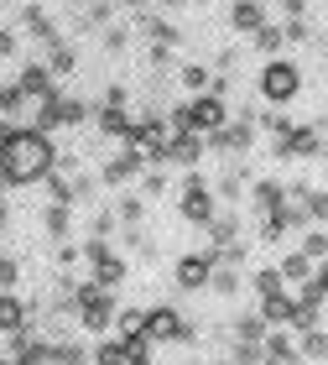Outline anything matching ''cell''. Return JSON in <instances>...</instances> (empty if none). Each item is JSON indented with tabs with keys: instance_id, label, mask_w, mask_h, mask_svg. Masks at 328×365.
Returning <instances> with one entry per match:
<instances>
[{
	"instance_id": "6da1fadb",
	"label": "cell",
	"mask_w": 328,
	"mask_h": 365,
	"mask_svg": "<svg viewBox=\"0 0 328 365\" xmlns=\"http://www.w3.org/2000/svg\"><path fill=\"white\" fill-rule=\"evenodd\" d=\"M53 141L42 136V130H16V136L6 141V152H0V178L11 182V188H26V182H42L53 178Z\"/></svg>"
},
{
	"instance_id": "7a4b0ae2",
	"label": "cell",
	"mask_w": 328,
	"mask_h": 365,
	"mask_svg": "<svg viewBox=\"0 0 328 365\" xmlns=\"http://www.w3.org/2000/svg\"><path fill=\"white\" fill-rule=\"evenodd\" d=\"M167 125H172V130H193V136H214V130L229 125V110H224L219 94H199L193 105H177V110L167 115Z\"/></svg>"
},
{
	"instance_id": "3957f363",
	"label": "cell",
	"mask_w": 328,
	"mask_h": 365,
	"mask_svg": "<svg viewBox=\"0 0 328 365\" xmlns=\"http://www.w3.org/2000/svg\"><path fill=\"white\" fill-rule=\"evenodd\" d=\"M297 89H302V68L297 63H287V58H271L266 68H260V99H266V105H292V99H297Z\"/></svg>"
},
{
	"instance_id": "277c9868",
	"label": "cell",
	"mask_w": 328,
	"mask_h": 365,
	"mask_svg": "<svg viewBox=\"0 0 328 365\" xmlns=\"http://www.w3.org/2000/svg\"><path fill=\"white\" fill-rule=\"evenodd\" d=\"M73 313H78V329H84V334L115 329V297L105 287H78L73 292Z\"/></svg>"
},
{
	"instance_id": "5b68a950",
	"label": "cell",
	"mask_w": 328,
	"mask_h": 365,
	"mask_svg": "<svg viewBox=\"0 0 328 365\" xmlns=\"http://www.w3.org/2000/svg\"><path fill=\"white\" fill-rule=\"evenodd\" d=\"M323 130H328V120L292 125L287 136H276V157H287V162H297V157H318V152H323Z\"/></svg>"
},
{
	"instance_id": "8992f818",
	"label": "cell",
	"mask_w": 328,
	"mask_h": 365,
	"mask_svg": "<svg viewBox=\"0 0 328 365\" xmlns=\"http://www.w3.org/2000/svg\"><path fill=\"white\" fill-rule=\"evenodd\" d=\"M146 339H152V344H177V339H193V324H188L177 308H146Z\"/></svg>"
},
{
	"instance_id": "52a82bcc",
	"label": "cell",
	"mask_w": 328,
	"mask_h": 365,
	"mask_svg": "<svg viewBox=\"0 0 328 365\" xmlns=\"http://www.w3.org/2000/svg\"><path fill=\"white\" fill-rule=\"evenodd\" d=\"M177 209H183V220H193V225H208V220L219 214L214 193H208V182H203L199 173H188V182H183V198H177Z\"/></svg>"
},
{
	"instance_id": "ba28073f",
	"label": "cell",
	"mask_w": 328,
	"mask_h": 365,
	"mask_svg": "<svg viewBox=\"0 0 328 365\" xmlns=\"http://www.w3.org/2000/svg\"><path fill=\"white\" fill-rule=\"evenodd\" d=\"M84 99H42V105H37V115H31V120H37V125H31V130H42V136H47V130H53V125H78V120H84Z\"/></svg>"
},
{
	"instance_id": "9c48e42d",
	"label": "cell",
	"mask_w": 328,
	"mask_h": 365,
	"mask_svg": "<svg viewBox=\"0 0 328 365\" xmlns=\"http://www.w3.org/2000/svg\"><path fill=\"white\" fill-rule=\"evenodd\" d=\"M199 157H203V136H193V130H172L157 162H167V168H199Z\"/></svg>"
},
{
	"instance_id": "30bf717a",
	"label": "cell",
	"mask_w": 328,
	"mask_h": 365,
	"mask_svg": "<svg viewBox=\"0 0 328 365\" xmlns=\"http://www.w3.org/2000/svg\"><path fill=\"white\" fill-rule=\"evenodd\" d=\"M16 89H21L26 99H53V73H47V63H26L21 68V78H16Z\"/></svg>"
},
{
	"instance_id": "8fae6325",
	"label": "cell",
	"mask_w": 328,
	"mask_h": 365,
	"mask_svg": "<svg viewBox=\"0 0 328 365\" xmlns=\"http://www.w3.org/2000/svg\"><path fill=\"white\" fill-rule=\"evenodd\" d=\"M208 277H214V256H183L177 261V287H208Z\"/></svg>"
},
{
	"instance_id": "7c38bea8",
	"label": "cell",
	"mask_w": 328,
	"mask_h": 365,
	"mask_svg": "<svg viewBox=\"0 0 328 365\" xmlns=\"http://www.w3.org/2000/svg\"><path fill=\"white\" fill-rule=\"evenodd\" d=\"M250 136H255V130H250V115H240L235 125H224V130H214V136H208V141H214L219 152H245V146H250Z\"/></svg>"
},
{
	"instance_id": "4fadbf2b",
	"label": "cell",
	"mask_w": 328,
	"mask_h": 365,
	"mask_svg": "<svg viewBox=\"0 0 328 365\" xmlns=\"http://www.w3.org/2000/svg\"><path fill=\"white\" fill-rule=\"evenodd\" d=\"M26 324H31L26 303L16 292H0V334H16V329H26Z\"/></svg>"
},
{
	"instance_id": "5bb4252c",
	"label": "cell",
	"mask_w": 328,
	"mask_h": 365,
	"mask_svg": "<svg viewBox=\"0 0 328 365\" xmlns=\"http://www.w3.org/2000/svg\"><path fill=\"white\" fill-rule=\"evenodd\" d=\"M250 198H255V214H276V209L287 204V188L276 178H260L255 188H250Z\"/></svg>"
},
{
	"instance_id": "9a60e30c",
	"label": "cell",
	"mask_w": 328,
	"mask_h": 365,
	"mask_svg": "<svg viewBox=\"0 0 328 365\" xmlns=\"http://www.w3.org/2000/svg\"><path fill=\"white\" fill-rule=\"evenodd\" d=\"M229 21H235V31H250L255 37V31L266 26V6H260V0H240V6L229 11Z\"/></svg>"
},
{
	"instance_id": "2e32d148",
	"label": "cell",
	"mask_w": 328,
	"mask_h": 365,
	"mask_svg": "<svg viewBox=\"0 0 328 365\" xmlns=\"http://www.w3.org/2000/svg\"><path fill=\"white\" fill-rule=\"evenodd\" d=\"M130 125H136V115H130L125 105H105L100 110V130L105 136H130Z\"/></svg>"
},
{
	"instance_id": "e0dca14e",
	"label": "cell",
	"mask_w": 328,
	"mask_h": 365,
	"mask_svg": "<svg viewBox=\"0 0 328 365\" xmlns=\"http://www.w3.org/2000/svg\"><path fill=\"white\" fill-rule=\"evenodd\" d=\"M260 319H266V324H297V303H292L287 292L266 297V303H260Z\"/></svg>"
},
{
	"instance_id": "ac0fdd59",
	"label": "cell",
	"mask_w": 328,
	"mask_h": 365,
	"mask_svg": "<svg viewBox=\"0 0 328 365\" xmlns=\"http://www.w3.org/2000/svg\"><path fill=\"white\" fill-rule=\"evenodd\" d=\"M177 78H183V89H193V94H208V89H214V68H203V63H183Z\"/></svg>"
},
{
	"instance_id": "d6986e66",
	"label": "cell",
	"mask_w": 328,
	"mask_h": 365,
	"mask_svg": "<svg viewBox=\"0 0 328 365\" xmlns=\"http://www.w3.org/2000/svg\"><path fill=\"white\" fill-rule=\"evenodd\" d=\"M115 329H120V339L146 334V308H115Z\"/></svg>"
},
{
	"instance_id": "ffe728a7",
	"label": "cell",
	"mask_w": 328,
	"mask_h": 365,
	"mask_svg": "<svg viewBox=\"0 0 328 365\" xmlns=\"http://www.w3.org/2000/svg\"><path fill=\"white\" fill-rule=\"evenodd\" d=\"M250 287H255L260 303H266V297H282L287 282H282V272H276V267H266V272H255V277H250Z\"/></svg>"
},
{
	"instance_id": "44dd1931",
	"label": "cell",
	"mask_w": 328,
	"mask_h": 365,
	"mask_svg": "<svg viewBox=\"0 0 328 365\" xmlns=\"http://www.w3.org/2000/svg\"><path fill=\"white\" fill-rule=\"evenodd\" d=\"M276 272H282V282H297V287H302V282H313V261H307V256L297 251V256H287Z\"/></svg>"
},
{
	"instance_id": "7402d4cb",
	"label": "cell",
	"mask_w": 328,
	"mask_h": 365,
	"mask_svg": "<svg viewBox=\"0 0 328 365\" xmlns=\"http://www.w3.org/2000/svg\"><path fill=\"white\" fill-rule=\"evenodd\" d=\"M235 334H240V344H260L266 339V319H260V313H245V319H235Z\"/></svg>"
},
{
	"instance_id": "603a6c76",
	"label": "cell",
	"mask_w": 328,
	"mask_h": 365,
	"mask_svg": "<svg viewBox=\"0 0 328 365\" xmlns=\"http://www.w3.org/2000/svg\"><path fill=\"white\" fill-rule=\"evenodd\" d=\"M141 168H146V162H141V157H130V152H125L120 162H110V168H105V182H125V178H136Z\"/></svg>"
},
{
	"instance_id": "cb8c5ba5",
	"label": "cell",
	"mask_w": 328,
	"mask_h": 365,
	"mask_svg": "<svg viewBox=\"0 0 328 365\" xmlns=\"http://www.w3.org/2000/svg\"><path fill=\"white\" fill-rule=\"evenodd\" d=\"M302 360H328V334L323 329H302Z\"/></svg>"
},
{
	"instance_id": "d4e9b609",
	"label": "cell",
	"mask_w": 328,
	"mask_h": 365,
	"mask_svg": "<svg viewBox=\"0 0 328 365\" xmlns=\"http://www.w3.org/2000/svg\"><path fill=\"white\" fill-rule=\"evenodd\" d=\"M302 256L307 261H323L328 256V230H318V225L307 230V235H302Z\"/></svg>"
},
{
	"instance_id": "484cf974",
	"label": "cell",
	"mask_w": 328,
	"mask_h": 365,
	"mask_svg": "<svg viewBox=\"0 0 328 365\" xmlns=\"http://www.w3.org/2000/svg\"><path fill=\"white\" fill-rule=\"evenodd\" d=\"M94 365H125V339H105V344H94Z\"/></svg>"
},
{
	"instance_id": "4316f807",
	"label": "cell",
	"mask_w": 328,
	"mask_h": 365,
	"mask_svg": "<svg viewBox=\"0 0 328 365\" xmlns=\"http://www.w3.org/2000/svg\"><path fill=\"white\" fill-rule=\"evenodd\" d=\"M208 287H219L224 297H229V292H240V272H235V267H214V277H208Z\"/></svg>"
},
{
	"instance_id": "83f0119b",
	"label": "cell",
	"mask_w": 328,
	"mask_h": 365,
	"mask_svg": "<svg viewBox=\"0 0 328 365\" xmlns=\"http://www.w3.org/2000/svg\"><path fill=\"white\" fill-rule=\"evenodd\" d=\"M282 42H287V31H282V26H260V31H255V47H260V53H276Z\"/></svg>"
},
{
	"instance_id": "f1b7e54d",
	"label": "cell",
	"mask_w": 328,
	"mask_h": 365,
	"mask_svg": "<svg viewBox=\"0 0 328 365\" xmlns=\"http://www.w3.org/2000/svg\"><path fill=\"white\" fill-rule=\"evenodd\" d=\"M16 282H21V267H16V256H6V251H0V292H11Z\"/></svg>"
},
{
	"instance_id": "f546056e",
	"label": "cell",
	"mask_w": 328,
	"mask_h": 365,
	"mask_svg": "<svg viewBox=\"0 0 328 365\" xmlns=\"http://www.w3.org/2000/svg\"><path fill=\"white\" fill-rule=\"evenodd\" d=\"M21 105H26V94H21V89H16V84H0V110H6V120H11V115L21 110Z\"/></svg>"
},
{
	"instance_id": "4dcf8cb0",
	"label": "cell",
	"mask_w": 328,
	"mask_h": 365,
	"mask_svg": "<svg viewBox=\"0 0 328 365\" xmlns=\"http://www.w3.org/2000/svg\"><path fill=\"white\" fill-rule=\"evenodd\" d=\"M302 209H307V220H328V193H302Z\"/></svg>"
},
{
	"instance_id": "1f68e13d",
	"label": "cell",
	"mask_w": 328,
	"mask_h": 365,
	"mask_svg": "<svg viewBox=\"0 0 328 365\" xmlns=\"http://www.w3.org/2000/svg\"><path fill=\"white\" fill-rule=\"evenodd\" d=\"M47 235H68V209H63V204H53V209H47Z\"/></svg>"
},
{
	"instance_id": "d6a6232c",
	"label": "cell",
	"mask_w": 328,
	"mask_h": 365,
	"mask_svg": "<svg viewBox=\"0 0 328 365\" xmlns=\"http://www.w3.org/2000/svg\"><path fill=\"white\" fill-rule=\"evenodd\" d=\"M260 125H266V130H276V136H287V130H292V120H287V115L276 110V105H271L266 115H260Z\"/></svg>"
},
{
	"instance_id": "836d02e7",
	"label": "cell",
	"mask_w": 328,
	"mask_h": 365,
	"mask_svg": "<svg viewBox=\"0 0 328 365\" xmlns=\"http://www.w3.org/2000/svg\"><path fill=\"white\" fill-rule=\"evenodd\" d=\"M115 220L136 225V220H141V198H136V193H130V198H120V209H115Z\"/></svg>"
},
{
	"instance_id": "e575fe53",
	"label": "cell",
	"mask_w": 328,
	"mask_h": 365,
	"mask_svg": "<svg viewBox=\"0 0 328 365\" xmlns=\"http://www.w3.org/2000/svg\"><path fill=\"white\" fill-rule=\"evenodd\" d=\"M240 188H245V173H224V178H219V193H224V198H235Z\"/></svg>"
},
{
	"instance_id": "d590c367",
	"label": "cell",
	"mask_w": 328,
	"mask_h": 365,
	"mask_svg": "<svg viewBox=\"0 0 328 365\" xmlns=\"http://www.w3.org/2000/svg\"><path fill=\"white\" fill-rule=\"evenodd\" d=\"M53 204H63V209L73 204V182H58V178H53Z\"/></svg>"
},
{
	"instance_id": "8d00e7d4",
	"label": "cell",
	"mask_w": 328,
	"mask_h": 365,
	"mask_svg": "<svg viewBox=\"0 0 328 365\" xmlns=\"http://www.w3.org/2000/svg\"><path fill=\"white\" fill-rule=\"evenodd\" d=\"M282 11L292 16V21H302V16H307V0H282Z\"/></svg>"
},
{
	"instance_id": "74e56055",
	"label": "cell",
	"mask_w": 328,
	"mask_h": 365,
	"mask_svg": "<svg viewBox=\"0 0 328 365\" xmlns=\"http://www.w3.org/2000/svg\"><path fill=\"white\" fill-rule=\"evenodd\" d=\"M141 188H146V193H162V188H167V178H162V173H146Z\"/></svg>"
},
{
	"instance_id": "f35d334b",
	"label": "cell",
	"mask_w": 328,
	"mask_h": 365,
	"mask_svg": "<svg viewBox=\"0 0 328 365\" xmlns=\"http://www.w3.org/2000/svg\"><path fill=\"white\" fill-rule=\"evenodd\" d=\"M11 53H16V31L6 26V31H0V58H11Z\"/></svg>"
},
{
	"instance_id": "ab89813d",
	"label": "cell",
	"mask_w": 328,
	"mask_h": 365,
	"mask_svg": "<svg viewBox=\"0 0 328 365\" xmlns=\"http://www.w3.org/2000/svg\"><path fill=\"white\" fill-rule=\"evenodd\" d=\"M313 282H318V287L328 292V256H323V267H313Z\"/></svg>"
},
{
	"instance_id": "60d3db41",
	"label": "cell",
	"mask_w": 328,
	"mask_h": 365,
	"mask_svg": "<svg viewBox=\"0 0 328 365\" xmlns=\"http://www.w3.org/2000/svg\"><path fill=\"white\" fill-rule=\"evenodd\" d=\"M11 136H16V125H11V120H0V152H6V141H11Z\"/></svg>"
},
{
	"instance_id": "b9f144b4",
	"label": "cell",
	"mask_w": 328,
	"mask_h": 365,
	"mask_svg": "<svg viewBox=\"0 0 328 365\" xmlns=\"http://www.w3.org/2000/svg\"><path fill=\"white\" fill-rule=\"evenodd\" d=\"M115 6H136V11H141V6H146V0H115Z\"/></svg>"
},
{
	"instance_id": "7bdbcfd3",
	"label": "cell",
	"mask_w": 328,
	"mask_h": 365,
	"mask_svg": "<svg viewBox=\"0 0 328 365\" xmlns=\"http://www.w3.org/2000/svg\"><path fill=\"white\" fill-rule=\"evenodd\" d=\"M0 225H6V204H0Z\"/></svg>"
},
{
	"instance_id": "ee69618b",
	"label": "cell",
	"mask_w": 328,
	"mask_h": 365,
	"mask_svg": "<svg viewBox=\"0 0 328 365\" xmlns=\"http://www.w3.org/2000/svg\"><path fill=\"white\" fill-rule=\"evenodd\" d=\"M318 157H328V141H323V152H318Z\"/></svg>"
},
{
	"instance_id": "f6af8a7d",
	"label": "cell",
	"mask_w": 328,
	"mask_h": 365,
	"mask_svg": "<svg viewBox=\"0 0 328 365\" xmlns=\"http://www.w3.org/2000/svg\"><path fill=\"white\" fill-rule=\"evenodd\" d=\"M167 6H183V0H167Z\"/></svg>"
},
{
	"instance_id": "bcb514c9",
	"label": "cell",
	"mask_w": 328,
	"mask_h": 365,
	"mask_svg": "<svg viewBox=\"0 0 328 365\" xmlns=\"http://www.w3.org/2000/svg\"><path fill=\"white\" fill-rule=\"evenodd\" d=\"M0 365H11V360H6V355H0Z\"/></svg>"
},
{
	"instance_id": "7dc6e473",
	"label": "cell",
	"mask_w": 328,
	"mask_h": 365,
	"mask_svg": "<svg viewBox=\"0 0 328 365\" xmlns=\"http://www.w3.org/2000/svg\"><path fill=\"white\" fill-rule=\"evenodd\" d=\"M0 6H6V0H0Z\"/></svg>"
}]
</instances>
